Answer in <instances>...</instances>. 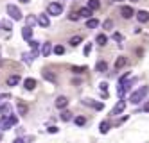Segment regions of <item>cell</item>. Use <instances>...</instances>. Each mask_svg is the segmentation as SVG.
Segmentation results:
<instances>
[{"instance_id": "cell-12", "label": "cell", "mask_w": 149, "mask_h": 143, "mask_svg": "<svg viewBox=\"0 0 149 143\" xmlns=\"http://www.w3.org/2000/svg\"><path fill=\"white\" fill-rule=\"evenodd\" d=\"M22 38L31 41V38H33V29H31V27H24L22 29Z\"/></svg>"}, {"instance_id": "cell-41", "label": "cell", "mask_w": 149, "mask_h": 143, "mask_svg": "<svg viewBox=\"0 0 149 143\" xmlns=\"http://www.w3.org/2000/svg\"><path fill=\"white\" fill-rule=\"evenodd\" d=\"M20 2H22V4H29V2H31V0H20Z\"/></svg>"}, {"instance_id": "cell-7", "label": "cell", "mask_w": 149, "mask_h": 143, "mask_svg": "<svg viewBox=\"0 0 149 143\" xmlns=\"http://www.w3.org/2000/svg\"><path fill=\"white\" fill-rule=\"evenodd\" d=\"M83 104H86V106H90V107H93V109H97V111H101V109L104 107V106H102V102H93L92 98H84Z\"/></svg>"}, {"instance_id": "cell-36", "label": "cell", "mask_w": 149, "mask_h": 143, "mask_svg": "<svg viewBox=\"0 0 149 143\" xmlns=\"http://www.w3.org/2000/svg\"><path fill=\"white\" fill-rule=\"evenodd\" d=\"M99 88H101L102 91H106V90H108V84H106V82H101V84H99Z\"/></svg>"}, {"instance_id": "cell-19", "label": "cell", "mask_w": 149, "mask_h": 143, "mask_svg": "<svg viewBox=\"0 0 149 143\" xmlns=\"http://www.w3.org/2000/svg\"><path fill=\"white\" fill-rule=\"evenodd\" d=\"M18 82H20V77H18V75H11V77L7 79V84H9V86H16Z\"/></svg>"}, {"instance_id": "cell-3", "label": "cell", "mask_w": 149, "mask_h": 143, "mask_svg": "<svg viewBox=\"0 0 149 143\" xmlns=\"http://www.w3.org/2000/svg\"><path fill=\"white\" fill-rule=\"evenodd\" d=\"M7 13H9V16H11L13 20H16V21L22 20V13H20V9H18L15 4H9V6H7Z\"/></svg>"}, {"instance_id": "cell-8", "label": "cell", "mask_w": 149, "mask_h": 143, "mask_svg": "<svg viewBox=\"0 0 149 143\" xmlns=\"http://www.w3.org/2000/svg\"><path fill=\"white\" fill-rule=\"evenodd\" d=\"M120 15H122V18H131L133 15H135V11H133V7H130V6H124L122 9H120Z\"/></svg>"}, {"instance_id": "cell-9", "label": "cell", "mask_w": 149, "mask_h": 143, "mask_svg": "<svg viewBox=\"0 0 149 143\" xmlns=\"http://www.w3.org/2000/svg\"><path fill=\"white\" fill-rule=\"evenodd\" d=\"M67 106H68V98H67V97L61 95V97L56 98V107H58V109H65Z\"/></svg>"}, {"instance_id": "cell-25", "label": "cell", "mask_w": 149, "mask_h": 143, "mask_svg": "<svg viewBox=\"0 0 149 143\" xmlns=\"http://www.w3.org/2000/svg\"><path fill=\"white\" fill-rule=\"evenodd\" d=\"M29 45H31V48H33V52H34L36 56H38V48H40V43H38V41H34V39H31V41H29Z\"/></svg>"}, {"instance_id": "cell-20", "label": "cell", "mask_w": 149, "mask_h": 143, "mask_svg": "<svg viewBox=\"0 0 149 143\" xmlns=\"http://www.w3.org/2000/svg\"><path fill=\"white\" fill-rule=\"evenodd\" d=\"M88 7H90L92 11H95V9L101 7V2H99V0H88Z\"/></svg>"}, {"instance_id": "cell-35", "label": "cell", "mask_w": 149, "mask_h": 143, "mask_svg": "<svg viewBox=\"0 0 149 143\" xmlns=\"http://www.w3.org/2000/svg\"><path fill=\"white\" fill-rule=\"evenodd\" d=\"M27 21H29V25H34V23H38V18H34V16H29V18H27Z\"/></svg>"}, {"instance_id": "cell-6", "label": "cell", "mask_w": 149, "mask_h": 143, "mask_svg": "<svg viewBox=\"0 0 149 143\" xmlns=\"http://www.w3.org/2000/svg\"><path fill=\"white\" fill-rule=\"evenodd\" d=\"M124 109H126V100H119L115 104V107L111 109V115H120Z\"/></svg>"}, {"instance_id": "cell-28", "label": "cell", "mask_w": 149, "mask_h": 143, "mask_svg": "<svg viewBox=\"0 0 149 143\" xmlns=\"http://www.w3.org/2000/svg\"><path fill=\"white\" fill-rule=\"evenodd\" d=\"M72 72L74 73H84L86 72V66H72Z\"/></svg>"}, {"instance_id": "cell-11", "label": "cell", "mask_w": 149, "mask_h": 143, "mask_svg": "<svg viewBox=\"0 0 149 143\" xmlns=\"http://www.w3.org/2000/svg\"><path fill=\"white\" fill-rule=\"evenodd\" d=\"M50 52H52V45L50 43H43L41 45V56L47 57V56H50Z\"/></svg>"}, {"instance_id": "cell-34", "label": "cell", "mask_w": 149, "mask_h": 143, "mask_svg": "<svg viewBox=\"0 0 149 143\" xmlns=\"http://www.w3.org/2000/svg\"><path fill=\"white\" fill-rule=\"evenodd\" d=\"M47 133H50V134H56V133H58V127H56V125H50V127L47 129Z\"/></svg>"}, {"instance_id": "cell-42", "label": "cell", "mask_w": 149, "mask_h": 143, "mask_svg": "<svg viewBox=\"0 0 149 143\" xmlns=\"http://www.w3.org/2000/svg\"><path fill=\"white\" fill-rule=\"evenodd\" d=\"M131 2H138V0H131Z\"/></svg>"}, {"instance_id": "cell-15", "label": "cell", "mask_w": 149, "mask_h": 143, "mask_svg": "<svg viewBox=\"0 0 149 143\" xmlns=\"http://www.w3.org/2000/svg\"><path fill=\"white\" fill-rule=\"evenodd\" d=\"M79 15H81V18H88V20H90L92 9H90V7H81V9H79Z\"/></svg>"}, {"instance_id": "cell-13", "label": "cell", "mask_w": 149, "mask_h": 143, "mask_svg": "<svg viewBox=\"0 0 149 143\" xmlns=\"http://www.w3.org/2000/svg\"><path fill=\"white\" fill-rule=\"evenodd\" d=\"M0 113H2V116H11V106H9L7 102L0 106Z\"/></svg>"}, {"instance_id": "cell-2", "label": "cell", "mask_w": 149, "mask_h": 143, "mask_svg": "<svg viewBox=\"0 0 149 143\" xmlns=\"http://www.w3.org/2000/svg\"><path fill=\"white\" fill-rule=\"evenodd\" d=\"M18 124V118L16 116H2V118H0V129H2V131H6V129H11L13 125H16Z\"/></svg>"}, {"instance_id": "cell-37", "label": "cell", "mask_w": 149, "mask_h": 143, "mask_svg": "<svg viewBox=\"0 0 149 143\" xmlns=\"http://www.w3.org/2000/svg\"><path fill=\"white\" fill-rule=\"evenodd\" d=\"M90 50H92V45H90V43H88V45L84 47V54H86V56H88V54H90Z\"/></svg>"}, {"instance_id": "cell-29", "label": "cell", "mask_w": 149, "mask_h": 143, "mask_svg": "<svg viewBox=\"0 0 149 143\" xmlns=\"http://www.w3.org/2000/svg\"><path fill=\"white\" fill-rule=\"evenodd\" d=\"M84 124H86V118H84V116H77V118H76V125L83 127Z\"/></svg>"}, {"instance_id": "cell-31", "label": "cell", "mask_w": 149, "mask_h": 143, "mask_svg": "<svg viewBox=\"0 0 149 143\" xmlns=\"http://www.w3.org/2000/svg\"><path fill=\"white\" fill-rule=\"evenodd\" d=\"M102 27H104L106 30H110V29L113 27V21H111V20H106V21H104V23H102Z\"/></svg>"}, {"instance_id": "cell-27", "label": "cell", "mask_w": 149, "mask_h": 143, "mask_svg": "<svg viewBox=\"0 0 149 143\" xmlns=\"http://www.w3.org/2000/svg\"><path fill=\"white\" fill-rule=\"evenodd\" d=\"M61 120H63V122H68V120H72V113H70V111H63V113H61Z\"/></svg>"}, {"instance_id": "cell-40", "label": "cell", "mask_w": 149, "mask_h": 143, "mask_svg": "<svg viewBox=\"0 0 149 143\" xmlns=\"http://www.w3.org/2000/svg\"><path fill=\"white\" fill-rule=\"evenodd\" d=\"M144 111H149V104H146V106H144Z\"/></svg>"}, {"instance_id": "cell-14", "label": "cell", "mask_w": 149, "mask_h": 143, "mask_svg": "<svg viewBox=\"0 0 149 143\" xmlns=\"http://www.w3.org/2000/svg\"><path fill=\"white\" fill-rule=\"evenodd\" d=\"M126 63H127V59H126L124 56L117 57V61H115V70H120L122 66H126Z\"/></svg>"}, {"instance_id": "cell-32", "label": "cell", "mask_w": 149, "mask_h": 143, "mask_svg": "<svg viewBox=\"0 0 149 143\" xmlns=\"http://www.w3.org/2000/svg\"><path fill=\"white\" fill-rule=\"evenodd\" d=\"M54 52L58 54V56H61V54H65V48H63L61 45H56V47H54Z\"/></svg>"}, {"instance_id": "cell-16", "label": "cell", "mask_w": 149, "mask_h": 143, "mask_svg": "<svg viewBox=\"0 0 149 143\" xmlns=\"http://www.w3.org/2000/svg\"><path fill=\"white\" fill-rule=\"evenodd\" d=\"M24 86H25V90H34V88H36V81L34 79H25L24 81Z\"/></svg>"}, {"instance_id": "cell-43", "label": "cell", "mask_w": 149, "mask_h": 143, "mask_svg": "<svg viewBox=\"0 0 149 143\" xmlns=\"http://www.w3.org/2000/svg\"><path fill=\"white\" fill-rule=\"evenodd\" d=\"M0 140H2V133H0Z\"/></svg>"}, {"instance_id": "cell-39", "label": "cell", "mask_w": 149, "mask_h": 143, "mask_svg": "<svg viewBox=\"0 0 149 143\" xmlns=\"http://www.w3.org/2000/svg\"><path fill=\"white\" fill-rule=\"evenodd\" d=\"M13 143H24V140H22V138H16V140H15Z\"/></svg>"}, {"instance_id": "cell-22", "label": "cell", "mask_w": 149, "mask_h": 143, "mask_svg": "<svg viewBox=\"0 0 149 143\" xmlns=\"http://www.w3.org/2000/svg\"><path fill=\"white\" fill-rule=\"evenodd\" d=\"M97 25H99V20H95V18H90V20L86 21V27H88V29H95Z\"/></svg>"}, {"instance_id": "cell-33", "label": "cell", "mask_w": 149, "mask_h": 143, "mask_svg": "<svg viewBox=\"0 0 149 143\" xmlns=\"http://www.w3.org/2000/svg\"><path fill=\"white\" fill-rule=\"evenodd\" d=\"M79 18H81V15H79V13H70V20H72V21H77Z\"/></svg>"}, {"instance_id": "cell-30", "label": "cell", "mask_w": 149, "mask_h": 143, "mask_svg": "<svg viewBox=\"0 0 149 143\" xmlns=\"http://www.w3.org/2000/svg\"><path fill=\"white\" fill-rule=\"evenodd\" d=\"M43 77H45L47 81H50V82H56V77H54V75H50L49 72H43Z\"/></svg>"}, {"instance_id": "cell-38", "label": "cell", "mask_w": 149, "mask_h": 143, "mask_svg": "<svg viewBox=\"0 0 149 143\" xmlns=\"http://www.w3.org/2000/svg\"><path fill=\"white\" fill-rule=\"evenodd\" d=\"M113 39H117V41H122V36H120V34H113Z\"/></svg>"}, {"instance_id": "cell-10", "label": "cell", "mask_w": 149, "mask_h": 143, "mask_svg": "<svg viewBox=\"0 0 149 143\" xmlns=\"http://www.w3.org/2000/svg\"><path fill=\"white\" fill-rule=\"evenodd\" d=\"M136 18H138L140 23H147V21H149V13H147V11H138Z\"/></svg>"}, {"instance_id": "cell-1", "label": "cell", "mask_w": 149, "mask_h": 143, "mask_svg": "<svg viewBox=\"0 0 149 143\" xmlns=\"http://www.w3.org/2000/svg\"><path fill=\"white\" fill-rule=\"evenodd\" d=\"M147 93H149V88H147V86H140V88H138V90L130 97V100H131L133 104H140L144 98H146Z\"/></svg>"}, {"instance_id": "cell-17", "label": "cell", "mask_w": 149, "mask_h": 143, "mask_svg": "<svg viewBox=\"0 0 149 143\" xmlns=\"http://www.w3.org/2000/svg\"><path fill=\"white\" fill-rule=\"evenodd\" d=\"M95 70H97L99 73H104L106 70H108V64H106L104 61H99L97 64H95Z\"/></svg>"}, {"instance_id": "cell-18", "label": "cell", "mask_w": 149, "mask_h": 143, "mask_svg": "<svg viewBox=\"0 0 149 143\" xmlns=\"http://www.w3.org/2000/svg\"><path fill=\"white\" fill-rule=\"evenodd\" d=\"M68 43H70L72 47H77L79 43H83V38H81V36H74V38H70V41H68Z\"/></svg>"}, {"instance_id": "cell-5", "label": "cell", "mask_w": 149, "mask_h": 143, "mask_svg": "<svg viewBox=\"0 0 149 143\" xmlns=\"http://www.w3.org/2000/svg\"><path fill=\"white\" fill-rule=\"evenodd\" d=\"M36 18H38V25H41V27H49V25H50L49 15H45V13H40Z\"/></svg>"}, {"instance_id": "cell-24", "label": "cell", "mask_w": 149, "mask_h": 143, "mask_svg": "<svg viewBox=\"0 0 149 143\" xmlns=\"http://www.w3.org/2000/svg\"><path fill=\"white\" fill-rule=\"evenodd\" d=\"M106 43H108V38H106L104 34H99L97 36V45H101V47H104Z\"/></svg>"}, {"instance_id": "cell-23", "label": "cell", "mask_w": 149, "mask_h": 143, "mask_svg": "<svg viewBox=\"0 0 149 143\" xmlns=\"http://www.w3.org/2000/svg\"><path fill=\"white\" fill-rule=\"evenodd\" d=\"M99 131H101V134H106L110 131V122H102L101 127H99Z\"/></svg>"}, {"instance_id": "cell-26", "label": "cell", "mask_w": 149, "mask_h": 143, "mask_svg": "<svg viewBox=\"0 0 149 143\" xmlns=\"http://www.w3.org/2000/svg\"><path fill=\"white\" fill-rule=\"evenodd\" d=\"M18 113L22 115V116H25V113H27V106H25L24 102H18Z\"/></svg>"}, {"instance_id": "cell-4", "label": "cell", "mask_w": 149, "mask_h": 143, "mask_svg": "<svg viewBox=\"0 0 149 143\" xmlns=\"http://www.w3.org/2000/svg\"><path fill=\"white\" fill-rule=\"evenodd\" d=\"M47 13H49V15L58 16V15H61V13H63V6H61V4H58V2H52V4H49V7H47Z\"/></svg>"}, {"instance_id": "cell-21", "label": "cell", "mask_w": 149, "mask_h": 143, "mask_svg": "<svg viewBox=\"0 0 149 143\" xmlns=\"http://www.w3.org/2000/svg\"><path fill=\"white\" fill-rule=\"evenodd\" d=\"M24 63H27V64H31V63H33V59L36 57V54H24Z\"/></svg>"}]
</instances>
